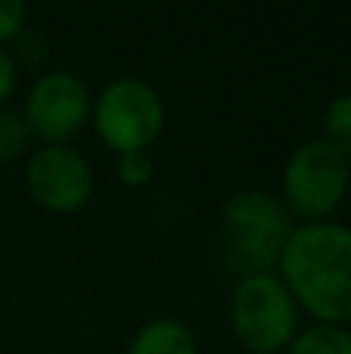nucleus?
<instances>
[{"instance_id": "1", "label": "nucleus", "mask_w": 351, "mask_h": 354, "mask_svg": "<svg viewBox=\"0 0 351 354\" xmlns=\"http://www.w3.org/2000/svg\"><path fill=\"white\" fill-rule=\"evenodd\" d=\"M302 314L314 324H351V227L339 221L296 224L277 264Z\"/></svg>"}, {"instance_id": "2", "label": "nucleus", "mask_w": 351, "mask_h": 354, "mask_svg": "<svg viewBox=\"0 0 351 354\" xmlns=\"http://www.w3.org/2000/svg\"><path fill=\"white\" fill-rule=\"evenodd\" d=\"M224 261L236 280L255 274H277L286 239L296 221L286 205L267 189H243L221 208Z\"/></svg>"}, {"instance_id": "3", "label": "nucleus", "mask_w": 351, "mask_h": 354, "mask_svg": "<svg viewBox=\"0 0 351 354\" xmlns=\"http://www.w3.org/2000/svg\"><path fill=\"white\" fill-rule=\"evenodd\" d=\"M227 317L234 336L252 354H283L302 330V308L277 274L236 280Z\"/></svg>"}, {"instance_id": "4", "label": "nucleus", "mask_w": 351, "mask_h": 354, "mask_svg": "<svg viewBox=\"0 0 351 354\" xmlns=\"http://www.w3.org/2000/svg\"><path fill=\"white\" fill-rule=\"evenodd\" d=\"M280 189V202L292 221H333V212L345 202L351 189V162L321 137L305 140L286 159Z\"/></svg>"}, {"instance_id": "5", "label": "nucleus", "mask_w": 351, "mask_h": 354, "mask_svg": "<svg viewBox=\"0 0 351 354\" xmlns=\"http://www.w3.org/2000/svg\"><path fill=\"white\" fill-rule=\"evenodd\" d=\"M91 124L99 140L118 156L149 153L165 128V103L149 81L122 75L93 97Z\"/></svg>"}, {"instance_id": "6", "label": "nucleus", "mask_w": 351, "mask_h": 354, "mask_svg": "<svg viewBox=\"0 0 351 354\" xmlns=\"http://www.w3.org/2000/svg\"><path fill=\"white\" fill-rule=\"evenodd\" d=\"M93 93L75 72L56 68L28 87L22 115L41 143H68L91 124Z\"/></svg>"}, {"instance_id": "7", "label": "nucleus", "mask_w": 351, "mask_h": 354, "mask_svg": "<svg viewBox=\"0 0 351 354\" xmlns=\"http://www.w3.org/2000/svg\"><path fill=\"white\" fill-rule=\"evenodd\" d=\"M25 189L53 214L81 212L93 196V168L68 143H41L25 165Z\"/></svg>"}, {"instance_id": "8", "label": "nucleus", "mask_w": 351, "mask_h": 354, "mask_svg": "<svg viewBox=\"0 0 351 354\" xmlns=\"http://www.w3.org/2000/svg\"><path fill=\"white\" fill-rule=\"evenodd\" d=\"M128 354H199V342L184 320L155 317L134 333Z\"/></svg>"}, {"instance_id": "9", "label": "nucleus", "mask_w": 351, "mask_h": 354, "mask_svg": "<svg viewBox=\"0 0 351 354\" xmlns=\"http://www.w3.org/2000/svg\"><path fill=\"white\" fill-rule=\"evenodd\" d=\"M283 354H351V330L330 324L302 326Z\"/></svg>"}, {"instance_id": "10", "label": "nucleus", "mask_w": 351, "mask_h": 354, "mask_svg": "<svg viewBox=\"0 0 351 354\" xmlns=\"http://www.w3.org/2000/svg\"><path fill=\"white\" fill-rule=\"evenodd\" d=\"M339 156L351 162V91L339 93L323 112V137Z\"/></svg>"}, {"instance_id": "11", "label": "nucleus", "mask_w": 351, "mask_h": 354, "mask_svg": "<svg viewBox=\"0 0 351 354\" xmlns=\"http://www.w3.org/2000/svg\"><path fill=\"white\" fill-rule=\"evenodd\" d=\"M31 131L19 109L0 106V162H12L28 149Z\"/></svg>"}, {"instance_id": "12", "label": "nucleus", "mask_w": 351, "mask_h": 354, "mask_svg": "<svg viewBox=\"0 0 351 354\" xmlns=\"http://www.w3.org/2000/svg\"><path fill=\"white\" fill-rule=\"evenodd\" d=\"M25 22H28V6L22 0H0V47L22 35Z\"/></svg>"}, {"instance_id": "13", "label": "nucleus", "mask_w": 351, "mask_h": 354, "mask_svg": "<svg viewBox=\"0 0 351 354\" xmlns=\"http://www.w3.org/2000/svg\"><path fill=\"white\" fill-rule=\"evenodd\" d=\"M118 177L128 187H143L153 177V159H149V153L118 156Z\"/></svg>"}, {"instance_id": "14", "label": "nucleus", "mask_w": 351, "mask_h": 354, "mask_svg": "<svg viewBox=\"0 0 351 354\" xmlns=\"http://www.w3.org/2000/svg\"><path fill=\"white\" fill-rule=\"evenodd\" d=\"M16 81H19V72H16V62L12 56L0 47V106H6V100L12 97L16 91Z\"/></svg>"}]
</instances>
